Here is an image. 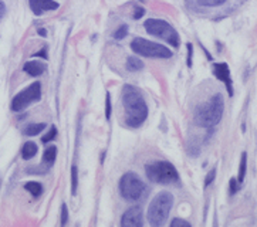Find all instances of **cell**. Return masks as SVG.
Instances as JSON below:
<instances>
[{"mask_svg": "<svg viewBox=\"0 0 257 227\" xmlns=\"http://www.w3.org/2000/svg\"><path fill=\"white\" fill-rule=\"evenodd\" d=\"M122 105L125 110L127 125L138 128L145 122L148 116V107L142 94L134 85H124L122 88Z\"/></svg>", "mask_w": 257, "mask_h": 227, "instance_id": "1", "label": "cell"}, {"mask_svg": "<svg viewBox=\"0 0 257 227\" xmlns=\"http://www.w3.org/2000/svg\"><path fill=\"white\" fill-rule=\"evenodd\" d=\"M223 111H224V101L222 94L213 95L207 102H205L196 110L195 121L202 128H212L221 122Z\"/></svg>", "mask_w": 257, "mask_h": 227, "instance_id": "2", "label": "cell"}, {"mask_svg": "<svg viewBox=\"0 0 257 227\" xmlns=\"http://www.w3.org/2000/svg\"><path fill=\"white\" fill-rule=\"evenodd\" d=\"M172 206H173V196L169 192L158 193L152 199L148 208V222L152 226H162L169 216Z\"/></svg>", "mask_w": 257, "mask_h": 227, "instance_id": "3", "label": "cell"}, {"mask_svg": "<svg viewBox=\"0 0 257 227\" xmlns=\"http://www.w3.org/2000/svg\"><path fill=\"white\" fill-rule=\"evenodd\" d=\"M145 172L148 179L158 185H172L179 182V175L176 168L166 161H158L147 165Z\"/></svg>", "mask_w": 257, "mask_h": 227, "instance_id": "4", "label": "cell"}, {"mask_svg": "<svg viewBox=\"0 0 257 227\" xmlns=\"http://www.w3.org/2000/svg\"><path fill=\"white\" fill-rule=\"evenodd\" d=\"M120 192L125 200L139 202L147 195V186L137 173L128 172L120 180Z\"/></svg>", "mask_w": 257, "mask_h": 227, "instance_id": "5", "label": "cell"}, {"mask_svg": "<svg viewBox=\"0 0 257 227\" xmlns=\"http://www.w3.org/2000/svg\"><path fill=\"white\" fill-rule=\"evenodd\" d=\"M144 26H145V30L149 34L158 38H162L164 41L169 43L173 47H179V44H181L179 34L168 21L159 19H149L144 23Z\"/></svg>", "mask_w": 257, "mask_h": 227, "instance_id": "6", "label": "cell"}, {"mask_svg": "<svg viewBox=\"0 0 257 227\" xmlns=\"http://www.w3.org/2000/svg\"><path fill=\"white\" fill-rule=\"evenodd\" d=\"M131 49L134 53L139 54L142 57H149V58H171L172 51L166 49L165 46H161L158 43L149 41L142 37H137L132 40Z\"/></svg>", "mask_w": 257, "mask_h": 227, "instance_id": "7", "label": "cell"}, {"mask_svg": "<svg viewBox=\"0 0 257 227\" xmlns=\"http://www.w3.org/2000/svg\"><path fill=\"white\" fill-rule=\"evenodd\" d=\"M40 98H41V84L36 81L32 85H29L27 88H24L23 91H20L12 99V110L15 113H20V111L26 110L29 105H32L33 102L40 101Z\"/></svg>", "mask_w": 257, "mask_h": 227, "instance_id": "8", "label": "cell"}, {"mask_svg": "<svg viewBox=\"0 0 257 227\" xmlns=\"http://www.w3.org/2000/svg\"><path fill=\"white\" fill-rule=\"evenodd\" d=\"M144 220H142V210L139 206H134L128 209L121 220L122 227H142Z\"/></svg>", "mask_w": 257, "mask_h": 227, "instance_id": "9", "label": "cell"}, {"mask_svg": "<svg viewBox=\"0 0 257 227\" xmlns=\"http://www.w3.org/2000/svg\"><path fill=\"white\" fill-rule=\"evenodd\" d=\"M213 74L216 76L218 80H221L222 82L226 85L227 93L232 97L233 95V85H232V77H230V70L229 65L226 63H218L213 64Z\"/></svg>", "mask_w": 257, "mask_h": 227, "instance_id": "10", "label": "cell"}, {"mask_svg": "<svg viewBox=\"0 0 257 227\" xmlns=\"http://www.w3.org/2000/svg\"><path fill=\"white\" fill-rule=\"evenodd\" d=\"M29 4H30L32 12H33L36 16L43 15L44 12L55 10V9H58V6H60L54 0H29Z\"/></svg>", "mask_w": 257, "mask_h": 227, "instance_id": "11", "label": "cell"}, {"mask_svg": "<svg viewBox=\"0 0 257 227\" xmlns=\"http://www.w3.org/2000/svg\"><path fill=\"white\" fill-rule=\"evenodd\" d=\"M23 70H24L29 76L38 77L44 73V70H46V64H43V63H40V61H36V60H33V61H27V63L24 64Z\"/></svg>", "mask_w": 257, "mask_h": 227, "instance_id": "12", "label": "cell"}, {"mask_svg": "<svg viewBox=\"0 0 257 227\" xmlns=\"http://www.w3.org/2000/svg\"><path fill=\"white\" fill-rule=\"evenodd\" d=\"M55 156H57V148H55L54 145L46 148V151L43 153V165L46 166V169H49L50 166L54 165Z\"/></svg>", "mask_w": 257, "mask_h": 227, "instance_id": "13", "label": "cell"}, {"mask_svg": "<svg viewBox=\"0 0 257 227\" xmlns=\"http://www.w3.org/2000/svg\"><path fill=\"white\" fill-rule=\"evenodd\" d=\"M37 151H38V148L34 142H26L21 148V156H23V159L29 161L36 156Z\"/></svg>", "mask_w": 257, "mask_h": 227, "instance_id": "14", "label": "cell"}, {"mask_svg": "<svg viewBox=\"0 0 257 227\" xmlns=\"http://www.w3.org/2000/svg\"><path fill=\"white\" fill-rule=\"evenodd\" d=\"M246 169H247V153L243 152L241 153V158H240V166H239V176H238V182L239 185L243 183L244 180V176H246Z\"/></svg>", "mask_w": 257, "mask_h": 227, "instance_id": "15", "label": "cell"}, {"mask_svg": "<svg viewBox=\"0 0 257 227\" xmlns=\"http://www.w3.org/2000/svg\"><path fill=\"white\" fill-rule=\"evenodd\" d=\"M127 68H128L129 71H132V73L139 71V70L144 68V63L139 58H137V57H128V60H127Z\"/></svg>", "mask_w": 257, "mask_h": 227, "instance_id": "16", "label": "cell"}, {"mask_svg": "<svg viewBox=\"0 0 257 227\" xmlns=\"http://www.w3.org/2000/svg\"><path fill=\"white\" fill-rule=\"evenodd\" d=\"M44 128H46V124H44V122L30 124V125H27V128L24 130V135H27V136H36V135H38Z\"/></svg>", "mask_w": 257, "mask_h": 227, "instance_id": "17", "label": "cell"}, {"mask_svg": "<svg viewBox=\"0 0 257 227\" xmlns=\"http://www.w3.org/2000/svg\"><path fill=\"white\" fill-rule=\"evenodd\" d=\"M24 189L27 190V192H30L34 197H38L43 193V186L38 182H27L24 185Z\"/></svg>", "mask_w": 257, "mask_h": 227, "instance_id": "18", "label": "cell"}, {"mask_svg": "<svg viewBox=\"0 0 257 227\" xmlns=\"http://www.w3.org/2000/svg\"><path fill=\"white\" fill-rule=\"evenodd\" d=\"M77 186H78V170L77 166L71 168V193H77Z\"/></svg>", "mask_w": 257, "mask_h": 227, "instance_id": "19", "label": "cell"}, {"mask_svg": "<svg viewBox=\"0 0 257 227\" xmlns=\"http://www.w3.org/2000/svg\"><path fill=\"white\" fill-rule=\"evenodd\" d=\"M127 34H128V26H127V24H122V26L114 33V38H117V40H122Z\"/></svg>", "mask_w": 257, "mask_h": 227, "instance_id": "20", "label": "cell"}, {"mask_svg": "<svg viewBox=\"0 0 257 227\" xmlns=\"http://www.w3.org/2000/svg\"><path fill=\"white\" fill-rule=\"evenodd\" d=\"M201 6H206V7H216L223 4L226 0H198Z\"/></svg>", "mask_w": 257, "mask_h": 227, "instance_id": "21", "label": "cell"}, {"mask_svg": "<svg viewBox=\"0 0 257 227\" xmlns=\"http://www.w3.org/2000/svg\"><path fill=\"white\" fill-rule=\"evenodd\" d=\"M55 136H57V130H55V127H51L50 128V131L46 133L43 138H41V142H44V144H47V142H50V141H53Z\"/></svg>", "mask_w": 257, "mask_h": 227, "instance_id": "22", "label": "cell"}, {"mask_svg": "<svg viewBox=\"0 0 257 227\" xmlns=\"http://www.w3.org/2000/svg\"><path fill=\"white\" fill-rule=\"evenodd\" d=\"M215 176H216V168H213L212 170H209V173L206 175V178H205V186L207 188L213 180H215Z\"/></svg>", "mask_w": 257, "mask_h": 227, "instance_id": "23", "label": "cell"}, {"mask_svg": "<svg viewBox=\"0 0 257 227\" xmlns=\"http://www.w3.org/2000/svg\"><path fill=\"white\" fill-rule=\"evenodd\" d=\"M69 220V211H67V206L63 205L61 206V226H66Z\"/></svg>", "mask_w": 257, "mask_h": 227, "instance_id": "24", "label": "cell"}, {"mask_svg": "<svg viewBox=\"0 0 257 227\" xmlns=\"http://www.w3.org/2000/svg\"><path fill=\"white\" fill-rule=\"evenodd\" d=\"M172 227H178V226H184V227H190V223L186 222V220H182V219H173L172 223H171Z\"/></svg>", "mask_w": 257, "mask_h": 227, "instance_id": "25", "label": "cell"}, {"mask_svg": "<svg viewBox=\"0 0 257 227\" xmlns=\"http://www.w3.org/2000/svg\"><path fill=\"white\" fill-rule=\"evenodd\" d=\"M105 116L107 119L111 118V95L110 93H107V99H105Z\"/></svg>", "mask_w": 257, "mask_h": 227, "instance_id": "26", "label": "cell"}, {"mask_svg": "<svg viewBox=\"0 0 257 227\" xmlns=\"http://www.w3.org/2000/svg\"><path fill=\"white\" fill-rule=\"evenodd\" d=\"M239 189V182L236 179H230V195H235Z\"/></svg>", "mask_w": 257, "mask_h": 227, "instance_id": "27", "label": "cell"}, {"mask_svg": "<svg viewBox=\"0 0 257 227\" xmlns=\"http://www.w3.org/2000/svg\"><path fill=\"white\" fill-rule=\"evenodd\" d=\"M145 15V10L142 7H135V13H134V19L138 20L141 19L142 16Z\"/></svg>", "mask_w": 257, "mask_h": 227, "instance_id": "28", "label": "cell"}, {"mask_svg": "<svg viewBox=\"0 0 257 227\" xmlns=\"http://www.w3.org/2000/svg\"><path fill=\"white\" fill-rule=\"evenodd\" d=\"M186 46H188V67H190L192 65V44L188 43Z\"/></svg>", "mask_w": 257, "mask_h": 227, "instance_id": "29", "label": "cell"}, {"mask_svg": "<svg viewBox=\"0 0 257 227\" xmlns=\"http://www.w3.org/2000/svg\"><path fill=\"white\" fill-rule=\"evenodd\" d=\"M4 15H6V4L0 0V20L3 19Z\"/></svg>", "mask_w": 257, "mask_h": 227, "instance_id": "30", "label": "cell"}, {"mask_svg": "<svg viewBox=\"0 0 257 227\" xmlns=\"http://www.w3.org/2000/svg\"><path fill=\"white\" fill-rule=\"evenodd\" d=\"M34 57H43V58H47V53H46V49H43L41 51H38Z\"/></svg>", "mask_w": 257, "mask_h": 227, "instance_id": "31", "label": "cell"}, {"mask_svg": "<svg viewBox=\"0 0 257 227\" xmlns=\"http://www.w3.org/2000/svg\"><path fill=\"white\" fill-rule=\"evenodd\" d=\"M38 34L43 36V37H46V36H47V32H46L44 29H38Z\"/></svg>", "mask_w": 257, "mask_h": 227, "instance_id": "32", "label": "cell"}]
</instances>
